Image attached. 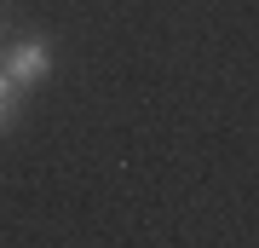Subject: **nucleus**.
<instances>
[{
  "label": "nucleus",
  "mask_w": 259,
  "mask_h": 248,
  "mask_svg": "<svg viewBox=\"0 0 259 248\" xmlns=\"http://www.w3.org/2000/svg\"><path fill=\"white\" fill-rule=\"evenodd\" d=\"M0 75L18 92H35L52 75V41L47 35H18L12 46H0Z\"/></svg>",
  "instance_id": "obj_1"
},
{
  "label": "nucleus",
  "mask_w": 259,
  "mask_h": 248,
  "mask_svg": "<svg viewBox=\"0 0 259 248\" xmlns=\"http://www.w3.org/2000/svg\"><path fill=\"white\" fill-rule=\"evenodd\" d=\"M18 98H23V92L12 87L6 75H0V133H6V127H12V116H18Z\"/></svg>",
  "instance_id": "obj_2"
}]
</instances>
